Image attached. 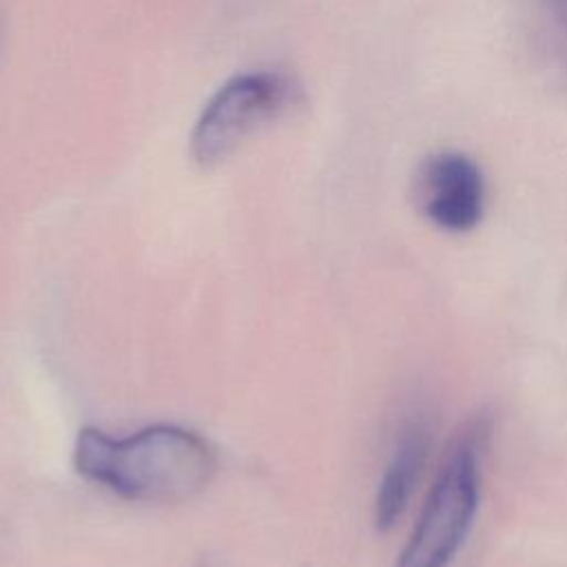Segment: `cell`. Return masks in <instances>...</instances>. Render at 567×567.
Returning <instances> with one entry per match:
<instances>
[{
  "mask_svg": "<svg viewBox=\"0 0 567 567\" xmlns=\"http://www.w3.org/2000/svg\"><path fill=\"white\" fill-rule=\"evenodd\" d=\"M75 470L124 501L173 505L204 492L217 456L206 439L179 425H151L124 439L82 427L73 447Z\"/></svg>",
  "mask_w": 567,
  "mask_h": 567,
  "instance_id": "1",
  "label": "cell"
},
{
  "mask_svg": "<svg viewBox=\"0 0 567 567\" xmlns=\"http://www.w3.org/2000/svg\"><path fill=\"white\" fill-rule=\"evenodd\" d=\"M487 436L485 414L467 421L454 436L394 567H447L454 560L478 512Z\"/></svg>",
  "mask_w": 567,
  "mask_h": 567,
  "instance_id": "2",
  "label": "cell"
},
{
  "mask_svg": "<svg viewBox=\"0 0 567 567\" xmlns=\"http://www.w3.org/2000/svg\"><path fill=\"white\" fill-rule=\"evenodd\" d=\"M295 84L277 71H246L224 82L199 111L190 131V157L210 168L228 159L266 122L295 102Z\"/></svg>",
  "mask_w": 567,
  "mask_h": 567,
  "instance_id": "3",
  "label": "cell"
},
{
  "mask_svg": "<svg viewBox=\"0 0 567 567\" xmlns=\"http://www.w3.org/2000/svg\"><path fill=\"white\" fill-rule=\"evenodd\" d=\"M414 199L421 215L439 230L470 233L481 224L487 204L483 168L463 151H436L419 166Z\"/></svg>",
  "mask_w": 567,
  "mask_h": 567,
  "instance_id": "4",
  "label": "cell"
},
{
  "mask_svg": "<svg viewBox=\"0 0 567 567\" xmlns=\"http://www.w3.org/2000/svg\"><path fill=\"white\" fill-rule=\"evenodd\" d=\"M430 452V427L421 419L410 421L381 476L374 498V525L388 532L403 516L427 461Z\"/></svg>",
  "mask_w": 567,
  "mask_h": 567,
  "instance_id": "5",
  "label": "cell"
}]
</instances>
